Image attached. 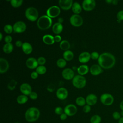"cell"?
<instances>
[{
    "label": "cell",
    "instance_id": "7",
    "mask_svg": "<svg viewBox=\"0 0 123 123\" xmlns=\"http://www.w3.org/2000/svg\"><path fill=\"white\" fill-rule=\"evenodd\" d=\"M46 12L47 15L50 18H55L60 14L61 10L57 6H52L48 9Z\"/></svg>",
    "mask_w": 123,
    "mask_h": 123
},
{
    "label": "cell",
    "instance_id": "13",
    "mask_svg": "<svg viewBox=\"0 0 123 123\" xmlns=\"http://www.w3.org/2000/svg\"><path fill=\"white\" fill-rule=\"evenodd\" d=\"M68 91L65 88L60 87L56 92V96L60 100L66 99L68 96Z\"/></svg>",
    "mask_w": 123,
    "mask_h": 123
},
{
    "label": "cell",
    "instance_id": "17",
    "mask_svg": "<svg viewBox=\"0 0 123 123\" xmlns=\"http://www.w3.org/2000/svg\"><path fill=\"white\" fill-rule=\"evenodd\" d=\"M25 63L26 66L30 69H34L36 68H37L38 64L37 60L33 57H30L27 59Z\"/></svg>",
    "mask_w": 123,
    "mask_h": 123
},
{
    "label": "cell",
    "instance_id": "45",
    "mask_svg": "<svg viewBox=\"0 0 123 123\" xmlns=\"http://www.w3.org/2000/svg\"><path fill=\"white\" fill-rule=\"evenodd\" d=\"M38 74L36 71H34L31 74V77L33 79H35L37 78L38 77Z\"/></svg>",
    "mask_w": 123,
    "mask_h": 123
},
{
    "label": "cell",
    "instance_id": "51",
    "mask_svg": "<svg viewBox=\"0 0 123 123\" xmlns=\"http://www.w3.org/2000/svg\"><path fill=\"white\" fill-rule=\"evenodd\" d=\"M118 123H123V117H122L119 120Z\"/></svg>",
    "mask_w": 123,
    "mask_h": 123
},
{
    "label": "cell",
    "instance_id": "2",
    "mask_svg": "<svg viewBox=\"0 0 123 123\" xmlns=\"http://www.w3.org/2000/svg\"><path fill=\"white\" fill-rule=\"evenodd\" d=\"M40 116L39 110L36 107L28 108L25 113V118L28 122H35L38 120Z\"/></svg>",
    "mask_w": 123,
    "mask_h": 123
},
{
    "label": "cell",
    "instance_id": "39",
    "mask_svg": "<svg viewBox=\"0 0 123 123\" xmlns=\"http://www.w3.org/2000/svg\"><path fill=\"white\" fill-rule=\"evenodd\" d=\"M112 117L113 118L116 120H120V119L121 118V115L120 112L117 111H115L112 113Z\"/></svg>",
    "mask_w": 123,
    "mask_h": 123
},
{
    "label": "cell",
    "instance_id": "49",
    "mask_svg": "<svg viewBox=\"0 0 123 123\" xmlns=\"http://www.w3.org/2000/svg\"><path fill=\"white\" fill-rule=\"evenodd\" d=\"M63 19L62 18L60 17V18H58V23H59L62 24V23H63Z\"/></svg>",
    "mask_w": 123,
    "mask_h": 123
},
{
    "label": "cell",
    "instance_id": "8",
    "mask_svg": "<svg viewBox=\"0 0 123 123\" xmlns=\"http://www.w3.org/2000/svg\"><path fill=\"white\" fill-rule=\"evenodd\" d=\"M100 101L103 104L106 106H110L113 103L114 98L111 95L105 93L103 94L100 96Z\"/></svg>",
    "mask_w": 123,
    "mask_h": 123
},
{
    "label": "cell",
    "instance_id": "46",
    "mask_svg": "<svg viewBox=\"0 0 123 123\" xmlns=\"http://www.w3.org/2000/svg\"><path fill=\"white\" fill-rule=\"evenodd\" d=\"M61 39H62V37H61L60 36V35H56L55 37H54V40H55V42H59L61 41Z\"/></svg>",
    "mask_w": 123,
    "mask_h": 123
},
{
    "label": "cell",
    "instance_id": "28",
    "mask_svg": "<svg viewBox=\"0 0 123 123\" xmlns=\"http://www.w3.org/2000/svg\"><path fill=\"white\" fill-rule=\"evenodd\" d=\"M63 57L64 60L67 61L72 60L74 58V53L72 51L68 50L64 52Z\"/></svg>",
    "mask_w": 123,
    "mask_h": 123
},
{
    "label": "cell",
    "instance_id": "31",
    "mask_svg": "<svg viewBox=\"0 0 123 123\" xmlns=\"http://www.w3.org/2000/svg\"><path fill=\"white\" fill-rule=\"evenodd\" d=\"M75 102L76 104L79 106H85L86 101V99L82 97H79L76 98L75 100Z\"/></svg>",
    "mask_w": 123,
    "mask_h": 123
},
{
    "label": "cell",
    "instance_id": "11",
    "mask_svg": "<svg viewBox=\"0 0 123 123\" xmlns=\"http://www.w3.org/2000/svg\"><path fill=\"white\" fill-rule=\"evenodd\" d=\"M77 111V107L74 104H69L65 106L64 109V112L67 116H73L75 115Z\"/></svg>",
    "mask_w": 123,
    "mask_h": 123
},
{
    "label": "cell",
    "instance_id": "42",
    "mask_svg": "<svg viewBox=\"0 0 123 123\" xmlns=\"http://www.w3.org/2000/svg\"><path fill=\"white\" fill-rule=\"evenodd\" d=\"M29 98L33 99V100H35L37 98V97H38V95L37 94V93L35 92H32L29 95Z\"/></svg>",
    "mask_w": 123,
    "mask_h": 123
},
{
    "label": "cell",
    "instance_id": "16",
    "mask_svg": "<svg viewBox=\"0 0 123 123\" xmlns=\"http://www.w3.org/2000/svg\"><path fill=\"white\" fill-rule=\"evenodd\" d=\"M9 68L8 62L5 59L0 58V73L3 74L6 73Z\"/></svg>",
    "mask_w": 123,
    "mask_h": 123
},
{
    "label": "cell",
    "instance_id": "50",
    "mask_svg": "<svg viewBox=\"0 0 123 123\" xmlns=\"http://www.w3.org/2000/svg\"><path fill=\"white\" fill-rule=\"evenodd\" d=\"M120 108L122 110V111H123V100L121 101L120 104Z\"/></svg>",
    "mask_w": 123,
    "mask_h": 123
},
{
    "label": "cell",
    "instance_id": "36",
    "mask_svg": "<svg viewBox=\"0 0 123 123\" xmlns=\"http://www.w3.org/2000/svg\"><path fill=\"white\" fill-rule=\"evenodd\" d=\"M4 32L7 33V34H11L12 32V31H13V26H12L11 25H6L4 26Z\"/></svg>",
    "mask_w": 123,
    "mask_h": 123
},
{
    "label": "cell",
    "instance_id": "23",
    "mask_svg": "<svg viewBox=\"0 0 123 123\" xmlns=\"http://www.w3.org/2000/svg\"><path fill=\"white\" fill-rule=\"evenodd\" d=\"M63 30V25L59 23H55L52 26V31L55 34H60Z\"/></svg>",
    "mask_w": 123,
    "mask_h": 123
},
{
    "label": "cell",
    "instance_id": "40",
    "mask_svg": "<svg viewBox=\"0 0 123 123\" xmlns=\"http://www.w3.org/2000/svg\"><path fill=\"white\" fill-rule=\"evenodd\" d=\"M117 18L119 22L123 20V10H121L118 12L117 14Z\"/></svg>",
    "mask_w": 123,
    "mask_h": 123
},
{
    "label": "cell",
    "instance_id": "29",
    "mask_svg": "<svg viewBox=\"0 0 123 123\" xmlns=\"http://www.w3.org/2000/svg\"><path fill=\"white\" fill-rule=\"evenodd\" d=\"M17 102L20 104H23L25 103L28 100V97L25 95H21L17 98Z\"/></svg>",
    "mask_w": 123,
    "mask_h": 123
},
{
    "label": "cell",
    "instance_id": "10",
    "mask_svg": "<svg viewBox=\"0 0 123 123\" xmlns=\"http://www.w3.org/2000/svg\"><path fill=\"white\" fill-rule=\"evenodd\" d=\"M96 6V2L94 0H85L82 3V8L86 11L93 10Z\"/></svg>",
    "mask_w": 123,
    "mask_h": 123
},
{
    "label": "cell",
    "instance_id": "54",
    "mask_svg": "<svg viewBox=\"0 0 123 123\" xmlns=\"http://www.w3.org/2000/svg\"><path fill=\"white\" fill-rule=\"evenodd\" d=\"M106 2L109 3H112V0H106Z\"/></svg>",
    "mask_w": 123,
    "mask_h": 123
},
{
    "label": "cell",
    "instance_id": "34",
    "mask_svg": "<svg viewBox=\"0 0 123 123\" xmlns=\"http://www.w3.org/2000/svg\"><path fill=\"white\" fill-rule=\"evenodd\" d=\"M57 65L60 68H63L66 65V60L64 59H59L57 60L56 62Z\"/></svg>",
    "mask_w": 123,
    "mask_h": 123
},
{
    "label": "cell",
    "instance_id": "25",
    "mask_svg": "<svg viewBox=\"0 0 123 123\" xmlns=\"http://www.w3.org/2000/svg\"><path fill=\"white\" fill-rule=\"evenodd\" d=\"M72 10L75 14H78L82 11V7L78 2H75L73 3Z\"/></svg>",
    "mask_w": 123,
    "mask_h": 123
},
{
    "label": "cell",
    "instance_id": "30",
    "mask_svg": "<svg viewBox=\"0 0 123 123\" xmlns=\"http://www.w3.org/2000/svg\"><path fill=\"white\" fill-rule=\"evenodd\" d=\"M11 5L14 8H18L21 6L23 1L22 0H10Z\"/></svg>",
    "mask_w": 123,
    "mask_h": 123
},
{
    "label": "cell",
    "instance_id": "55",
    "mask_svg": "<svg viewBox=\"0 0 123 123\" xmlns=\"http://www.w3.org/2000/svg\"><path fill=\"white\" fill-rule=\"evenodd\" d=\"M120 114H121V115L123 117V111H121V112H120Z\"/></svg>",
    "mask_w": 123,
    "mask_h": 123
},
{
    "label": "cell",
    "instance_id": "18",
    "mask_svg": "<svg viewBox=\"0 0 123 123\" xmlns=\"http://www.w3.org/2000/svg\"><path fill=\"white\" fill-rule=\"evenodd\" d=\"M90 58V54L89 52H83L79 55L78 57V60L81 63H85L88 62Z\"/></svg>",
    "mask_w": 123,
    "mask_h": 123
},
{
    "label": "cell",
    "instance_id": "44",
    "mask_svg": "<svg viewBox=\"0 0 123 123\" xmlns=\"http://www.w3.org/2000/svg\"><path fill=\"white\" fill-rule=\"evenodd\" d=\"M4 41L6 43H11L12 41V37L10 35L6 36L4 38Z\"/></svg>",
    "mask_w": 123,
    "mask_h": 123
},
{
    "label": "cell",
    "instance_id": "14",
    "mask_svg": "<svg viewBox=\"0 0 123 123\" xmlns=\"http://www.w3.org/2000/svg\"><path fill=\"white\" fill-rule=\"evenodd\" d=\"M62 76L66 80H71L74 77V73L73 70L70 68H66L62 72Z\"/></svg>",
    "mask_w": 123,
    "mask_h": 123
},
{
    "label": "cell",
    "instance_id": "21",
    "mask_svg": "<svg viewBox=\"0 0 123 123\" xmlns=\"http://www.w3.org/2000/svg\"><path fill=\"white\" fill-rule=\"evenodd\" d=\"M42 40L43 42L47 45H52L55 42L54 37L50 35H45L43 37Z\"/></svg>",
    "mask_w": 123,
    "mask_h": 123
},
{
    "label": "cell",
    "instance_id": "47",
    "mask_svg": "<svg viewBox=\"0 0 123 123\" xmlns=\"http://www.w3.org/2000/svg\"><path fill=\"white\" fill-rule=\"evenodd\" d=\"M23 43L21 40H17L15 42V45L17 47H22L23 46Z\"/></svg>",
    "mask_w": 123,
    "mask_h": 123
},
{
    "label": "cell",
    "instance_id": "53",
    "mask_svg": "<svg viewBox=\"0 0 123 123\" xmlns=\"http://www.w3.org/2000/svg\"><path fill=\"white\" fill-rule=\"evenodd\" d=\"M0 40L1 41L2 39V34L1 33H0Z\"/></svg>",
    "mask_w": 123,
    "mask_h": 123
},
{
    "label": "cell",
    "instance_id": "15",
    "mask_svg": "<svg viewBox=\"0 0 123 123\" xmlns=\"http://www.w3.org/2000/svg\"><path fill=\"white\" fill-rule=\"evenodd\" d=\"M20 89L23 95H25L26 96H29L32 92L31 86L28 83L22 84L20 86Z\"/></svg>",
    "mask_w": 123,
    "mask_h": 123
},
{
    "label": "cell",
    "instance_id": "4",
    "mask_svg": "<svg viewBox=\"0 0 123 123\" xmlns=\"http://www.w3.org/2000/svg\"><path fill=\"white\" fill-rule=\"evenodd\" d=\"M25 15L28 20L34 22L37 19L38 17V12L37 9L31 7L28 8L25 10Z\"/></svg>",
    "mask_w": 123,
    "mask_h": 123
},
{
    "label": "cell",
    "instance_id": "48",
    "mask_svg": "<svg viewBox=\"0 0 123 123\" xmlns=\"http://www.w3.org/2000/svg\"><path fill=\"white\" fill-rule=\"evenodd\" d=\"M67 115L65 113H63L61 115H60V119L62 120H65L67 119Z\"/></svg>",
    "mask_w": 123,
    "mask_h": 123
},
{
    "label": "cell",
    "instance_id": "22",
    "mask_svg": "<svg viewBox=\"0 0 123 123\" xmlns=\"http://www.w3.org/2000/svg\"><path fill=\"white\" fill-rule=\"evenodd\" d=\"M22 49L23 51L26 54H30L33 50V48L32 45L29 43L27 42L23 43Z\"/></svg>",
    "mask_w": 123,
    "mask_h": 123
},
{
    "label": "cell",
    "instance_id": "41",
    "mask_svg": "<svg viewBox=\"0 0 123 123\" xmlns=\"http://www.w3.org/2000/svg\"><path fill=\"white\" fill-rule=\"evenodd\" d=\"M63 111L64 110H63L62 108L61 107H57L55 109V112L58 115H61L62 113H63Z\"/></svg>",
    "mask_w": 123,
    "mask_h": 123
},
{
    "label": "cell",
    "instance_id": "43",
    "mask_svg": "<svg viewBox=\"0 0 123 123\" xmlns=\"http://www.w3.org/2000/svg\"><path fill=\"white\" fill-rule=\"evenodd\" d=\"M83 111L84 112H85V113H88L89 112H90V110H91V107H90V106L88 105H85L83 107Z\"/></svg>",
    "mask_w": 123,
    "mask_h": 123
},
{
    "label": "cell",
    "instance_id": "5",
    "mask_svg": "<svg viewBox=\"0 0 123 123\" xmlns=\"http://www.w3.org/2000/svg\"><path fill=\"white\" fill-rule=\"evenodd\" d=\"M73 86L77 88H83L86 85V79L82 75H76L74 76L72 80Z\"/></svg>",
    "mask_w": 123,
    "mask_h": 123
},
{
    "label": "cell",
    "instance_id": "6",
    "mask_svg": "<svg viewBox=\"0 0 123 123\" xmlns=\"http://www.w3.org/2000/svg\"><path fill=\"white\" fill-rule=\"evenodd\" d=\"M71 24L74 27H79L82 25L83 20L82 17L79 14H73L70 18Z\"/></svg>",
    "mask_w": 123,
    "mask_h": 123
},
{
    "label": "cell",
    "instance_id": "12",
    "mask_svg": "<svg viewBox=\"0 0 123 123\" xmlns=\"http://www.w3.org/2000/svg\"><path fill=\"white\" fill-rule=\"evenodd\" d=\"M73 4L72 0H60L59 5L61 8L64 10H68L72 8Z\"/></svg>",
    "mask_w": 123,
    "mask_h": 123
},
{
    "label": "cell",
    "instance_id": "26",
    "mask_svg": "<svg viewBox=\"0 0 123 123\" xmlns=\"http://www.w3.org/2000/svg\"><path fill=\"white\" fill-rule=\"evenodd\" d=\"M60 47L61 49L64 51L68 50L70 48V44L67 40H64L61 42L60 44Z\"/></svg>",
    "mask_w": 123,
    "mask_h": 123
},
{
    "label": "cell",
    "instance_id": "27",
    "mask_svg": "<svg viewBox=\"0 0 123 123\" xmlns=\"http://www.w3.org/2000/svg\"><path fill=\"white\" fill-rule=\"evenodd\" d=\"M13 49V46L12 43H6L3 47V51L6 54L11 53Z\"/></svg>",
    "mask_w": 123,
    "mask_h": 123
},
{
    "label": "cell",
    "instance_id": "38",
    "mask_svg": "<svg viewBox=\"0 0 123 123\" xmlns=\"http://www.w3.org/2000/svg\"><path fill=\"white\" fill-rule=\"evenodd\" d=\"M99 53L97 52L96 51H94L93 52H92L90 54V56H91V58L93 60H97V59H98L99 57Z\"/></svg>",
    "mask_w": 123,
    "mask_h": 123
},
{
    "label": "cell",
    "instance_id": "19",
    "mask_svg": "<svg viewBox=\"0 0 123 123\" xmlns=\"http://www.w3.org/2000/svg\"><path fill=\"white\" fill-rule=\"evenodd\" d=\"M98 98L96 95L93 94H90L87 96L86 101L87 105L89 106H92L95 105L97 102Z\"/></svg>",
    "mask_w": 123,
    "mask_h": 123
},
{
    "label": "cell",
    "instance_id": "37",
    "mask_svg": "<svg viewBox=\"0 0 123 123\" xmlns=\"http://www.w3.org/2000/svg\"><path fill=\"white\" fill-rule=\"evenodd\" d=\"M38 64L40 65H43L46 62V59L43 57H40L37 60Z\"/></svg>",
    "mask_w": 123,
    "mask_h": 123
},
{
    "label": "cell",
    "instance_id": "20",
    "mask_svg": "<svg viewBox=\"0 0 123 123\" xmlns=\"http://www.w3.org/2000/svg\"><path fill=\"white\" fill-rule=\"evenodd\" d=\"M90 72L93 75H98L102 72V70L99 65L94 64L90 67Z\"/></svg>",
    "mask_w": 123,
    "mask_h": 123
},
{
    "label": "cell",
    "instance_id": "35",
    "mask_svg": "<svg viewBox=\"0 0 123 123\" xmlns=\"http://www.w3.org/2000/svg\"><path fill=\"white\" fill-rule=\"evenodd\" d=\"M16 85H17V82L15 80L12 79V80L10 81V82L8 84V86H7L8 88L11 90H12L15 88Z\"/></svg>",
    "mask_w": 123,
    "mask_h": 123
},
{
    "label": "cell",
    "instance_id": "52",
    "mask_svg": "<svg viewBox=\"0 0 123 123\" xmlns=\"http://www.w3.org/2000/svg\"><path fill=\"white\" fill-rule=\"evenodd\" d=\"M112 3H113V4L116 5V4H117L118 3V1H117V0H112Z\"/></svg>",
    "mask_w": 123,
    "mask_h": 123
},
{
    "label": "cell",
    "instance_id": "32",
    "mask_svg": "<svg viewBox=\"0 0 123 123\" xmlns=\"http://www.w3.org/2000/svg\"><path fill=\"white\" fill-rule=\"evenodd\" d=\"M47 71L46 67L44 65H39L36 69V72L38 74H44Z\"/></svg>",
    "mask_w": 123,
    "mask_h": 123
},
{
    "label": "cell",
    "instance_id": "9",
    "mask_svg": "<svg viewBox=\"0 0 123 123\" xmlns=\"http://www.w3.org/2000/svg\"><path fill=\"white\" fill-rule=\"evenodd\" d=\"M26 28V24L23 21L16 22L13 26V31L16 33H22L25 31Z\"/></svg>",
    "mask_w": 123,
    "mask_h": 123
},
{
    "label": "cell",
    "instance_id": "24",
    "mask_svg": "<svg viewBox=\"0 0 123 123\" xmlns=\"http://www.w3.org/2000/svg\"><path fill=\"white\" fill-rule=\"evenodd\" d=\"M77 71L79 75H83L86 74L89 71V67L86 65H81L79 66L77 69Z\"/></svg>",
    "mask_w": 123,
    "mask_h": 123
},
{
    "label": "cell",
    "instance_id": "1",
    "mask_svg": "<svg viewBox=\"0 0 123 123\" xmlns=\"http://www.w3.org/2000/svg\"><path fill=\"white\" fill-rule=\"evenodd\" d=\"M99 65L102 68L108 69L112 68L115 63L114 56L109 52L101 54L98 59Z\"/></svg>",
    "mask_w": 123,
    "mask_h": 123
},
{
    "label": "cell",
    "instance_id": "3",
    "mask_svg": "<svg viewBox=\"0 0 123 123\" xmlns=\"http://www.w3.org/2000/svg\"><path fill=\"white\" fill-rule=\"evenodd\" d=\"M52 25V20L51 18L46 15L40 16L37 21V27L41 30H46L49 29Z\"/></svg>",
    "mask_w": 123,
    "mask_h": 123
},
{
    "label": "cell",
    "instance_id": "33",
    "mask_svg": "<svg viewBox=\"0 0 123 123\" xmlns=\"http://www.w3.org/2000/svg\"><path fill=\"white\" fill-rule=\"evenodd\" d=\"M101 121L100 116L98 115H94L90 119L91 123H100Z\"/></svg>",
    "mask_w": 123,
    "mask_h": 123
}]
</instances>
